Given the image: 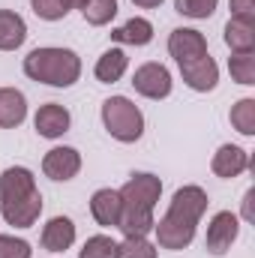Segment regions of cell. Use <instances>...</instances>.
<instances>
[{"label": "cell", "mask_w": 255, "mask_h": 258, "mask_svg": "<svg viewBox=\"0 0 255 258\" xmlns=\"http://www.w3.org/2000/svg\"><path fill=\"white\" fill-rule=\"evenodd\" d=\"M120 198L126 207H141V210H156L162 198V180L150 171H135L120 189Z\"/></svg>", "instance_id": "8992f818"}, {"label": "cell", "mask_w": 255, "mask_h": 258, "mask_svg": "<svg viewBox=\"0 0 255 258\" xmlns=\"http://www.w3.org/2000/svg\"><path fill=\"white\" fill-rule=\"evenodd\" d=\"M207 204H210V198L198 183H186V186L174 189L165 216L159 222H153L156 246L159 249H171V252L186 249L195 240V231H198L201 216L207 213Z\"/></svg>", "instance_id": "6da1fadb"}, {"label": "cell", "mask_w": 255, "mask_h": 258, "mask_svg": "<svg viewBox=\"0 0 255 258\" xmlns=\"http://www.w3.org/2000/svg\"><path fill=\"white\" fill-rule=\"evenodd\" d=\"M78 231H75V222L69 216H51L45 225H42V234H39V243L45 252H66L72 249Z\"/></svg>", "instance_id": "5bb4252c"}, {"label": "cell", "mask_w": 255, "mask_h": 258, "mask_svg": "<svg viewBox=\"0 0 255 258\" xmlns=\"http://www.w3.org/2000/svg\"><path fill=\"white\" fill-rule=\"evenodd\" d=\"M81 15L90 27H105L117 18V0H87Z\"/></svg>", "instance_id": "7402d4cb"}, {"label": "cell", "mask_w": 255, "mask_h": 258, "mask_svg": "<svg viewBox=\"0 0 255 258\" xmlns=\"http://www.w3.org/2000/svg\"><path fill=\"white\" fill-rule=\"evenodd\" d=\"M132 87H135L138 96H144V99H156V102H159V99H168V96H171V90H174V78H171L168 66L150 60V63H141L135 72H132Z\"/></svg>", "instance_id": "5b68a950"}, {"label": "cell", "mask_w": 255, "mask_h": 258, "mask_svg": "<svg viewBox=\"0 0 255 258\" xmlns=\"http://www.w3.org/2000/svg\"><path fill=\"white\" fill-rule=\"evenodd\" d=\"M30 9H33L42 21H60V18L69 15L57 0H30Z\"/></svg>", "instance_id": "83f0119b"}, {"label": "cell", "mask_w": 255, "mask_h": 258, "mask_svg": "<svg viewBox=\"0 0 255 258\" xmlns=\"http://www.w3.org/2000/svg\"><path fill=\"white\" fill-rule=\"evenodd\" d=\"M111 39L120 42V45H135V48L150 45L153 42V24L147 18H141V15H132L129 21H123L120 27L111 30Z\"/></svg>", "instance_id": "d6986e66"}, {"label": "cell", "mask_w": 255, "mask_h": 258, "mask_svg": "<svg viewBox=\"0 0 255 258\" xmlns=\"http://www.w3.org/2000/svg\"><path fill=\"white\" fill-rule=\"evenodd\" d=\"M60 6H63L66 12H72V9H84L87 6V0H57Z\"/></svg>", "instance_id": "4dcf8cb0"}, {"label": "cell", "mask_w": 255, "mask_h": 258, "mask_svg": "<svg viewBox=\"0 0 255 258\" xmlns=\"http://www.w3.org/2000/svg\"><path fill=\"white\" fill-rule=\"evenodd\" d=\"M237 234H240V216L231 213V210H219V213H213L210 222H207L204 249H207L210 255H225V252L234 246Z\"/></svg>", "instance_id": "52a82bcc"}, {"label": "cell", "mask_w": 255, "mask_h": 258, "mask_svg": "<svg viewBox=\"0 0 255 258\" xmlns=\"http://www.w3.org/2000/svg\"><path fill=\"white\" fill-rule=\"evenodd\" d=\"M78 171H81V153L69 144H57L42 156V174L51 177L54 183H66L78 177Z\"/></svg>", "instance_id": "ba28073f"}, {"label": "cell", "mask_w": 255, "mask_h": 258, "mask_svg": "<svg viewBox=\"0 0 255 258\" xmlns=\"http://www.w3.org/2000/svg\"><path fill=\"white\" fill-rule=\"evenodd\" d=\"M27 39V21L15 9H0V51H18Z\"/></svg>", "instance_id": "ac0fdd59"}, {"label": "cell", "mask_w": 255, "mask_h": 258, "mask_svg": "<svg viewBox=\"0 0 255 258\" xmlns=\"http://www.w3.org/2000/svg\"><path fill=\"white\" fill-rule=\"evenodd\" d=\"M216 6H219V0H174V9L183 18H195V21L210 18L216 12Z\"/></svg>", "instance_id": "484cf974"}, {"label": "cell", "mask_w": 255, "mask_h": 258, "mask_svg": "<svg viewBox=\"0 0 255 258\" xmlns=\"http://www.w3.org/2000/svg\"><path fill=\"white\" fill-rule=\"evenodd\" d=\"M33 126L36 132L42 135V138H63L69 126H72V114H69V108L60 105V102H45V105H39V111L33 114Z\"/></svg>", "instance_id": "7c38bea8"}, {"label": "cell", "mask_w": 255, "mask_h": 258, "mask_svg": "<svg viewBox=\"0 0 255 258\" xmlns=\"http://www.w3.org/2000/svg\"><path fill=\"white\" fill-rule=\"evenodd\" d=\"M228 6H231V15L234 18H249V21H255V0H231Z\"/></svg>", "instance_id": "f1b7e54d"}, {"label": "cell", "mask_w": 255, "mask_h": 258, "mask_svg": "<svg viewBox=\"0 0 255 258\" xmlns=\"http://www.w3.org/2000/svg\"><path fill=\"white\" fill-rule=\"evenodd\" d=\"M0 258H33V249L24 237L0 234Z\"/></svg>", "instance_id": "4316f807"}, {"label": "cell", "mask_w": 255, "mask_h": 258, "mask_svg": "<svg viewBox=\"0 0 255 258\" xmlns=\"http://www.w3.org/2000/svg\"><path fill=\"white\" fill-rule=\"evenodd\" d=\"M246 168H252V159H249V150H243L240 144H222L210 159V171L222 180H234Z\"/></svg>", "instance_id": "30bf717a"}, {"label": "cell", "mask_w": 255, "mask_h": 258, "mask_svg": "<svg viewBox=\"0 0 255 258\" xmlns=\"http://www.w3.org/2000/svg\"><path fill=\"white\" fill-rule=\"evenodd\" d=\"M153 222H156L153 210H141V207H126L123 204L117 228L123 231V237H147L153 231Z\"/></svg>", "instance_id": "ffe728a7"}, {"label": "cell", "mask_w": 255, "mask_h": 258, "mask_svg": "<svg viewBox=\"0 0 255 258\" xmlns=\"http://www.w3.org/2000/svg\"><path fill=\"white\" fill-rule=\"evenodd\" d=\"M252 201H255V189H246V195H243V219L246 222H252Z\"/></svg>", "instance_id": "f546056e"}, {"label": "cell", "mask_w": 255, "mask_h": 258, "mask_svg": "<svg viewBox=\"0 0 255 258\" xmlns=\"http://www.w3.org/2000/svg\"><path fill=\"white\" fill-rule=\"evenodd\" d=\"M168 54L174 57V63L180 66V63H189V60H198V57H204L210 51H207V39H204L201 30H195V27H174L168 33Z\"/></svg>", "instance_id": "9c48e42d"}, {"label": "cell", "mask_w": 255, "mask_h": 258, "mask_svg": "<svg viewBox=\"0 0 255 258\" xmlns=\"http://www.w3.org/2000/svg\"><path fill=\"white\" fill-rule=\"evenodd\" d=\"M222 39H225V45L231 48V54L255 51V21H249V18H234V15H231V18L225 21Z\"/></svg>", "instance_id": "e0dca14e"}, {"label": "cell", "mask_w": 255, "mask_h": 258, "mask_svg": "<svg viewBox=\"0 0 255 258\" xmlns=\"http://www.w3.org/2000/svg\"><path fill=\"white\" fill-rule=\"evenodd\" d=\"M180 75H183V84L195 93H210L219 84V66L210 54L189 60V63H180Z\"/></svg>", "instance_id": "8fae6325"}, {"label": "cell", "mask_w": 255, "mask_h": 258, "mask_svg": "<svg viewBox=\"0 0 255 258\" xmlns=\"http://www.w3.org/2000/svg\"><path fill=\"white\" fill-rule=\"evenodd\" d=\"M42 213V192L24 165H9L0 174V216L12 228H33Z\"/></svg>", "instance_id": "7a4b0ae2"}, {"label": "cell", "mask_w": 255, "mask_h": 258, "mask_svg": "<svg viewBox=\"0 0 255 258\" xmlns=\"http://www.w3.org/2000/svg\"><path fill=\"white\" fill-rule=\"evenodd\" d=\"M138 9H156V6H162V0H132Z\"/></svg>", "instance_id": "1f68e13d"}, {"label": "cell", "mask_w": 255, "mask_h": 258, "mask_svg": "<svg viewBox=\"0 0 255 258\" xmlns=\"http://www.w3.org/2000/svg\"><path fill=\"white\" fill-rule=\"evenodd\" d=\"M228 120H231V126L237 129L240 135L252 138V135H255V99H252V96H243V99H237V102L231 105V114H228Z\"/></svg>", "instance_id": "44dd1931"}, {"label": "cell", "mask_w": 255, "mask_h": 258, "mask_svg": "<svg viewBox=\"0 0 255 258\" xmlns=\"http://www.w3.org/2000/svg\"><path fill=\"white\" fill-rule=\"evenodd\" d=\"M78 258H117V240H111L108 234H93L78 249Z\"/></svg>", "instance_id": "cb8c5ba5"}, {"label": "cell", "mask_w": 255, "mask_h": 258, "mask_svg": "<svg viewBox=\"0 0 255 258\" xmlns=\"http://www.w3.org/2000/svg\"><path fill=\"white\" fill-rule=\"evenodd\" d=\"M126 69H129L126 51H123L120 45H111V48H105V51L99 54V60L93 66V75H96L99 84H117V81L126 75Z\"/></svg>", "instance_id": "9a60e30c"}, {"label": "cell", "mask_w": 255, "mask_h": 258, "mask_svg": "<svg viewBox=\"0 0 255 258\" xmlns=\"http://www.w3.org/2000/svg\"><path fill=\"white\" fill-rule=\"evenodd\" d=\"M117 258H159V246L147 237H123V243H117Z\"/></svg>", "instance_id": "d4e9b609"}, {"label": "cell", "mask_w": 255, "mask_h": 258, "mask_svg": "<svg viewBox=\"0 0 255 258\" xmlns=\"http://www.w3.org/2000/svg\"><path fill=\"white\" fill-rule=\"evenodd\" d=\"M228 72H231V81H237L243 87H252L255 84V51L231 54L228 57Z\"/></svg>", "instance_id": "603a6c76"}, {"label": "cell", "mask_w": 255, "mask_h": 258, "mask_svg": "<svg viewBox=\"0 0 255 258\" xmlns=\"http://www.w3.org/2000/svg\"><path fill=\"white\" fill-rule=\"evenodd\" d=\"M105 132L120 141V144H135L144 135V114L129 96H108L99 108Z\"/></svg>", "instance_id": "277c9868"}, {"label": "cell", "mask_w": 255, "mask_h": 258, "mask_svg": "<svg viewBox=\"0 0 255 258\" xmlns=\"http://www.w3.org/2000/svg\"><path fill=\"white\" fill-rule=\"evenodd\" d=\"M27 120V96L18 87H0V129H15Z\"/></svg>", "instance_id": "2e32d148"}, {"label": "cell", "mask_w": 255, "mask_h": 258, "mask_svg": "<svg viewBox=\"0 0 255 258\" xmlns=\"http://www.w3.org/2000/svg\"><path fill=\"white\" fill-rule=\"evenodd\" d=\"M24 75L30 81L48 84V87H72L81 78V57L72 48L60 45H39L24 57Z\"/></svg>", "instance_id": "3957f363"}, {"label": "cell", "mask_w": 255, "mask_h": 258, "mask_svg": "<svg viewBox=\"0 0 255 258\" xmlns=\"http://www.w3.org/2000/svg\"><path fill=\"white\" fill-rule=\"evenodd\" d=\"M120 210H123V198H120V189H96L90 195V216L96 219V225L102 228H117L120 222Z\"/></svg>", "instance_id": "4fadbf2b"}]
</instances>
